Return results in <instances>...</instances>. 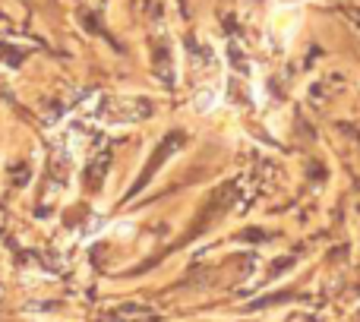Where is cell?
<instances>
[{
    "label": "cell",
    "mask_w": 360,
    "mask_h": 322,
    "mask_svg": "<svg viewBox=\"0 0 360 322\" xmlns=\"http://www.w3.org/2000/svg\"><path fill=\"white\" fill-rule=\"evenodd\" d=\"M180 143H184V136H171V139H168V143H165V146H162V149H158V152H155V161H149V167H146V171H143V177H139V180H136V186H133V193H136V190H143V186H146V180H149V177H152V174H155V167H158V165H162V161H165V158H168V155H171V152H174V149H177V146H180Z\"/></svg>",
    "instance_id": "1"
}]
</instances>
